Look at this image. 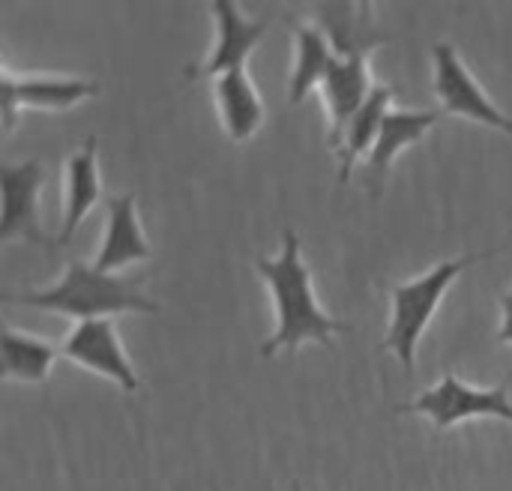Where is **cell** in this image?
<instances>
[{
	"label": "cell",
	"mask_w": 512,
	"mask_h": 491,
	"mask_svg": "<svg viewBox=\"0 0 512 491\" xmlns=\"http://www.w3.org/2000/svg\"><path fill=\"white\" fill-rule=\"evenodd\" d=\"M99 162H96V138H87L81 150H75L63 165V222L57 234V246H69L78 234L87 213L99 204Z\"/></svg>",
	"instance_id": "7c38bea8"
},
{
	"label": "cell",
	"mask_w": 512,
	"mask_h": 491,
	"mask_svg": "<svg viewBox=\"0 0 512 491\" xmlns=\"http://www.w3.org/2000/svg\"><path fill=\"white\" fill-rule=\"evenodd\" d=\"M294 42H297V60H294V72L288 84V102L300 105L315 87L324 84L336 60L333 54L336 48L312 18H294Z\"/></svg>",
	"instance_id": "2e32d148"
},
{
	"label": "cell",
	"mask_w": 512,
	"mask_h": 491,
	"mask_svg": "<svg viewBox=\"0 0 512 491\" xmlns=\"http://www.w3.org/2000/svg\"><path fill=\"white\" fill-rule=\"evenodd\" d=\"M0 354H3V378L6 381H24V384H42L51 375V366L57 360V348L48 339L21 333L9 324H3L0 333Z\"/></svg>",
	"instance_id": "ac0fdd59"
},
{
	"label": "cell",
	"mask_w": 512,
	"mask_h": 491,
	"mask_svg": "<svg viewBox=\"0 0 512 491\" xmlns=\"http://www.w3.org/2000/svg\"><path fill=\"white\" fill-rule=\"evenodd\" d=\"M150 255H153V249L141 231L135 195L108 198V225H105V237H102V246H99L93 267L99 273H114V270L135 264V261L150 258Z\"/></svg>",
	"instance_id": "4fadbf2b"
},
{
	"label": "cell",
	"mask_w": 512,
	"mask_h": 491,
	"mask_svg": "<svg viewBox=\"0 0 512 491\" xmlns=\"http://www.w3.org/2000/svg\"><path fill=\"white\" fill-rule=\"evenodd\" d=\"M144 276H120V273H99L93 264L84 261H69L63 276L36 291H21V294H3V303H18V306H33L45 312H57L66 318H75L78 324L84 321H99L108 315H123V312H159V303H153L141 291Z\"/></svg>",
	"instance_id": "7a4b0ae2"
},
{
	"label": "cell",
	"mask_w": 512,
	"mask_h": 491,
	"mask_svg": "<svg viewBox=\"0 0 512 491\" xmlns=\"http://www.w3.org/2000/svg\"><path fill=\"white\" fill-rule=\"evenodd\" d=\"M498 342L512 345V288L501 297V327H498Z\"/></svg>",
	"instance_id": "d6986e66"
},
{
	"label": "cell",
	"mask_w": 512,
	"mask_h": 491,
	"mask_svg": "<svg viewBox=\"0 0 512 491\" xmlns=\"http://www.w3.org/2000/svg\"><path fill=\"white\" fill-rule=\"evenodd\" d=\"M312 21L333 42L336 57H369L372 48L390 42V36L375 24L372 3H321Z\"/></svg>",
	"instance_id": "8fae6325"
},
{
	"label": "cell",
	"mask_w": 512,
	"mask_h": 491,
	"mask_svg": "<svg viewBox=\"0 0 512 491\" xmlns=\"http://www.w3.org/2000/svg\"><path fill=\"white\" fill-rule=\"evenodd\" d=\"M45 183L42 159L3 162L0 189H3V216H0V243L24 240L42 249H54L57 237L42 231L39 222V189Z\"/></svg>",
	"instance_id": "8992f818"
},
{
	"label": "cell",
	"mask_w": 512,
	"mask_h": 491,
	"mask_svg": "<svg viewBox=\"0 0 512 491\" xmlns=\"http://www.w3.org/2000/svg\"><path fill=\"white\" fill-rule=\"evenodd\" d=\"M213 21H216V45L207 54L201 66H189L186 75L189 81L198 78H219L231 69H243L255 45L264 39L267 24L264 21H249L231 0H216L210 3Z\"/></svg>",
	"instance_id": "9c48e42d"
},
{
	"label": "cell",
	"mask_w": 512,
	"mask_h": 491,
	"mask_svg": "<svg viewBox=\"0 0 512 491\" xmlns=\"http://www.w3.org/2000/svg\"><path fill=\"white\" fill-rule=\"evenodd\" d=\"M390 102H393V87L387 84H378L369 96V102L351 117V123L345 126L342 132V141L336 147V156H339V180L348 183L354 168L360 165V159L372 153L378 135H381V126H384V117L390 114Z\"/></svg>",
	"instance_id": "e0dca14e"
},
{
	"label": "cell",
	"mask_w": 512,
	"mask_h": 491,
	"mask_svg": "<svg viewBox=\"0 0 512 491\" xmlns=\"http://www.w3.org/2000/svg\"><path fill=\"white\" fill-rule=\"evenodd\" d=\"M216 105H219V117H222L228 138L237 144L249 141L264 126L267 111H264V102L252 84L246 66L231 69L216 78Z\"/></svg>",
	"instance_id": "9a60e30c"
},
{
	"label": "cell",
	"mask_w": 512,
	"mask_h": 491,
	"mask_svg": "<svg viewBox=\"0 0 512 491\" xmlns=\"http://www.w3.org/2000/svg\"><path fill=\"white\" fill-rule=\"evenodd\" d=\"M492 255L495 252H486V255H462V258H453V261L438 264L435 270H429L426 276H420L414 282H402V285H393L390 288L393 318H390V330H387L384 348L399 357V363H402L405 372H414L420 336L426 333L429 321L435 318V312H438L444 294L450 291V285L474 261L492 258Z\"/></svg>",
	"instance_id": "3957f363"
},
{
	"label": "cell",
	"mask_w": 512,
	"mask_h": 491,
	"mask_svg": "<svg viewBox=\"0 0 512 491\" xmlns=\"http://www.w3.org/2000/svg\"><path fill=\"white\" fill-rule=\"evenodd\" d=\"M402 411L405 414L429 417L435 423V429H441V432L453 429L459 423H468V420H483V417H495V420L512 423V402L507 384L474 387V384H465L453 372H447L441 378V384H435L432 390L420 393Z\"/></svg>",
	"instance_id": "277c9868"
},
{
	"label": "cell",
	"mask_w": 512,
	"mask_h": 491,
	"mask_svg": "<svg viewBox=\"0 0 512 491\" xmlns=\"http://www.w3.org/2000/svg\"><path fill=\"white\" fill-rule=\"evenodd\" d=\"M438 117H441V111H390L384 117L381 135H378V141L366 159V177L372 183V192L381 189L396 156L402 150H408L411 144L423 141L426 132L438 123Z\"/></svg>",
	"instance_id": "5bb4252c"
},
{
	"label": "cell",
	"mask_w": 512,
	"mask_h": 491,
	"mask_svg": "<svg viewBox=\"0 0 512 491\" xmlns=\"http://www.w3.org/2000/svg\"><path fill=\"white\" fill-rule=\"evenodd\" d=\"M258 276L267 282L273 294V309H276V333L261 345V357L270 360L279 351H297L306 342H318L324 348L333 345V336L348 333L351 324L330 318L318 297H315V282L312 270L306 267L300 255V240L294 231L282 234V252L279 258H258L255 261Z\"/></svg>",
	"instance_id": "6da1fadb"
},
{
	"label": "cell",
	"mask_w": 512,
	"mask_h": 491,
	"mask_svg": "<svg viewBox=\"0 0 512 491\" xmlns=\"http://www.w3.org/2000/svg\"><path fill=\"white\" fill-rule=\"evenodd\" d=\"M99 93L96 81L72 75H15L9 66L0 69V111L3 129L12 132L18 114L33 111H66Z\"/></svg>",
	"instance_id": "52a82bcc"
},
{
	"label": "cell",
	"mask_w": 512,
	"mask_h": 491,
	"mask_svg": "<svg viewBox=\"0 0 512 491\" xmlns=\"http://www.w3.org/2000/svg\"><path fill=\"white\" fill-rule=\"evenodd\" d=\"M294 491H300V486H294Z\"/></svg>",
	"instance_id": "ffe728a7"
},
{
	"label": "cell",
	"mask_w": 512,
	"mask_h": 491,
	"mask_svg": "<svg viewBox=\"0 0 512 491\" xmlns=\"http://www.w3.org/2000/svg\"><path fill=\"white\" fill-rule=\"evenodd\" d=\"M432 60H435V96L441 102V111L477 120L483 126L507 132L512 138V117L504 114V108H498L492 96L480 87L474 72L465 66L462 54L456 51V45L438 42L432 48Z\"/></svg>",
	"instance_id": "5b68a950"
},
{
	"label": "cell",
	"mask_w": 512,
	"mask_h": 491,
	"mask_svg": "<svg viewBox=\"0 0 512 491\" xmlns=\"http://www.w3.org/2000/svg\"><path fill=\"white\" fill-rule=\"evenodd\" d=\"M60 354L66 360H72L75 366H81L84 372L102 375L108 381H114L120 390L135 393L138 390V375L123 351L120 333L114 327L111 318H99V321H84L78 324L60 345Z\"/></svg>",
	"instance_id": "ba28073f"
},
{
	"label": "cell",
	"mask_w": 512,
	"mask_h": 491,
	"mask_svg": "<svg viewBox=\"0 0 512 491\" xmlns=\"http://www.w3.org/2000/svg\"><path fill=\"white\" fill-rule=\"evenodd\" d=\"M213 491H216V489H213Z\"/></svg>",
	"instance_id": "44dd1931"
},
{
	"label": "cell",
	"mask_w": 512,
	"mask_h": 491,
	"mask_svg": "<svg viewBox=\"0 0 512 491\" xmlns=\"http://www.w3.org/2000/svg\"><path fill=\"white\" fill-rule=\"evenodd\" d=\"M375 87L378 84H372L369 57H336L333 60V66L321 84V99H324V111H327V123H330L327 144L333 150L339 147L345 126L369 102Z\"/></svg>",
	"instance_id": "30bf717a"
}]
</instances>
